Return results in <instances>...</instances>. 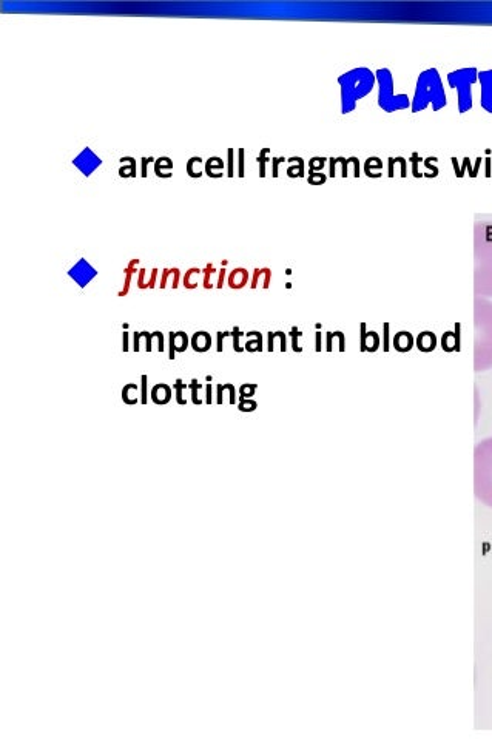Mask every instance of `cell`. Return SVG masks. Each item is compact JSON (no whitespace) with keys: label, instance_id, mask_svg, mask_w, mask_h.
Masks as SVG:
<instances>
[{"label":"cell","instance_id":"12","mask_svg":"<svg viewBox=\"0 0 492 739\" xmlns=\"http://www.w3.org/2000/svg\"><path fill=\"white\" fill-rule=\"evenodd\" d=\"M210 345H212V340H210V335L206 334V332H198V334L193 335L192 348L196 352L209 351Z\"/></svg>","mask_w":492,"mask_h":739},{"label":"cell","instance_id":"5","mask_svg":"<svg viewBox=\"0 0 492 739\" xmlns=\"http://www.w3.org/2000/svg\"><path fill=\"white\" fill-rule=\"evenodd\" d=\"M477 294H492V226L477 232Z\"/></svg>","mask_w":492,"mask_h":739},{"label":"cell","instance_id":"19","mask_svg":"<svg viewBox=\"0 0 492 739\" xmlns=\"http://www.w3.org/2000/svg\"><path fill=\"white\" fill-rule=\"evenodd\" d=\"M383 169V162H381L380 158H369L368 161H366V166H364V170H366V175L372 176L374 178L375 176V170Z\"/></svg>","mask_w":492,"mask_h":739},{"label":"cell","instance_id":"11","mask_svg":"<svg viewBox=\"0 0 492 739\" xmlns=\"http://www.w3.org/2000/svg\"><path fill=\"white\" fill-rule=\"evenodd\" d=\"M189 346V338L184 332H176L170 335V358L175 357L176 352H184Z\"/></svg>","mask_w":492,"mask_h":739},{"label":"cell","instance_id":"2","mask_svg":"<svg viewBox=\"0 0 492 739\" xmlns=\"http://www.w3.org/2000/svg\"><path fill=\"white\" fill-rule=\"evenodd\" d=\"M476 369L492 368V303L476 301Z\"/></svg>","mask_w":492,"mask_h":739},{"label":"cell","instance_id":"25","mask_svg":"<svg viewBox=\"0 0 492 739\" xmlns=\"http://www.w3.org/2000/svg\"><path fill=\"white\" fill-rule=\"evenodd\" d=\"M244 150H240V176H244Z\"/></svg>","mask_w":492,"mask_h":739},{"label":"cell","instance_id":"20","mask_svg":"<svg viewBox=\"0 0 492 739\" xmlns=\"http://www.w3.org/2000/svg\"><path fill=\"white\" fill-rule=\"evenodd\" d=\"M324 164H326V159L324 158L311 159V172L309 173H315V170L323 169Z\"/></svg>","mask_w":492,"mask_h":739},{"label":"cell","instance_id":"26","mask_svg":"<svg viewBox=\"0 0 492 739\" xmlns=\"http://www.w3.org/2000/svg\"><path fill=\"white\" fill-rule=\"evenodd\" d=\"M229 158H230L229 176H233V150H229Z\"/></svg>","mask_w":492,"mask_h":739},{"label":"cell","instance_id":"4","mask_svg":"<svg viewBox=\"0 0 492 739\" xmlns=\"http://www.w3.org/2000/svg\"><path fill=\"white\" fill-rule=\"evenodd\" d=\"M474 490L477 499L492 508V437L480 442L474 453Z\"/></svg>","mask_w":492,"mask_h":739},{"label":"cell","instance_id":"14","mask_svg":"<svg viewBox=\"0 0 492 739\" xmlns=\"http://www.w3.org/2000/svg\"><path fill=\"white\" fill-rule=\"evenodd\" d=\"M172 169L173 164L169 158H161L156 161V175L161 176V178H170L172 176V173H170Z\"/></svg>","mask_w":492,"mask_h":739},{"label":"cell","instance_id":"8","mask_svg":"<svg viewBox=\"0 0 492 739\" xmlns=\"http://www.w3.org/2000/svg\"><path fill=\"white\" fill-rule=\"evenodd\" d=\"M70 277L76 281L81 287L87 286L93 278L96 277V270L90 266L85 260L79 261L73 269L70 270Z\"/></svg>","mask_w":492,"mask_h":739},{"label":"cell","instance_id":"10","mask_svg":"<svg viewBox=\"0 0 492 739\" xmlns=\"http://www.w3.org/2000/svg\"><path fill=\"white\" fill-rule=\"evenodd\" d=\"M75 164L82 170V172H84V175L88 176L91 175V172H93L96 167L101 166V159H99L98 156L93 155L91 150L87 149L75 159Z\"/></svg>","mask_w":492,"mask_h":739},{"label":"cell","instance_id":"23","mask_svg":"<svg viewBox=\"0 0 492 739\" xmlns=\"http://www.w3.org/2000/svg\"><path fill=\"white\" fill-rule=\"evenodd\" d=\"M267 152H269V150H267V149L266 150H263V152H261L260 158H258V161H260V164H261V169H260V172H261L260 175L261 176L266 175V169H264V164H266L267 159H264V156L267 155Z\"/></svg>","mask_w":492,"mask_h":739},{"label":"cell","instance_id":"3","mask_svg":"<svg viewBox=\"0 0 492 739\" xmlns=\"http://www.w3.org/2000/svg\"><path fill=\"white\" fill-rule=\"evenodd\" d=\"M375 81H377V78L368 68H355V70L348 71L346 75L341 76L338 82L341 85L343 113L352 112L357 102L372 92Z\"/></svg>","mask_w":492,"mask_h":739},{"label":"cell","instance_id":"17","mask_svg":"<svg viewBox=\"0 0 492 739\" xmlns=\"http://www.w3.org/2000/svg\"><path fill=\"white\" fill-rule=\"evenodd\" d=\"M152 395L156 403H167L170 399V389L166 385L155 386Z\"/></svg>","mask_w":492,"mask_h":739},{"label":"cell","instance_id":"24","mask_svg":"<svg viewBox=\"0 0 492 739\" xmlns=\"http://www.w3.org/2000/svg\"><path fill=\"white\" fill-rule=\"evenodd\" d=\"M275 161V164H273V176H278V164H280L281 161H284L283 158L280 159H273Z\"/></svg>","mask_w":492,"mask_h":739},{"label":"cell","instance_id":"18","mask_svg":"<svg viewBox=\"0 0 492 739\" xmlns=\"http://www.w3.org/2000/svg\"><path fill=\"white\" fill-rule=\"evenodd\" d=\"M201 164H203L201 158L190 159L189 164H187V172H189V175L192 176V178H199V176L203 175V167H201Z\"/></svg>","mask_w":492,"mask_h":739},{"label":"cell","instance_id":"9","mask_svg":"<svg viewBox=\"0 0 492 739\" xmlns=\"http://www.w3.org/2000/svg\"><path fill=\"white\" fill-rule=\"evenodd\" d=\"M480 85H482V107L492 113V70L480 71Z\"/></svg>","mask_w":492,"mask_h":739},{"label":"cell","instance_id":"16","mask_svg":"<svg viewBox=\"0 0 492 739\" xmlns=\"http://www.w3.org/2000/svg\"><path fill=\"white\" fill-rule=\"evenodd\" d=\"M246 281L247 272L244 269H236L229 278L230 287H233V289H240V287H243L244 284H246Z\"/></svg>","mask_w":492,"mask_h":739},{"label":"cell","instance_id":"15","mask_svg":"<svg viewBox=\"0 0 492 739\" xmlns=\"http://www.w3.org/2000/svg\"><path fill=\"white\" fill-rule=\"evenodd\" d=\"M290 167L289 170H287V175L290 176V178H300V176L304 175V162L301 158H290Z\"/></svg>","mask_w":492,"mask_h":739},{"label":"cell","instance_id":"6","mask_svg":"<svg viewBox=\"0 0 492 739\" xmlns=\"http://www.w3.org/2000/svg\"><path fill=\"white\" fill-rule=\"evenodd\" d=\"M378 82V105L385 112L394 113L398 110H406L411 105L408 95H395L394 79L389 68H381L375 73Z\"/></svg>","mask_w":492,"mask_h":739},{"label":"cell","instance_id":"22","mask_svg":"<svg viewBox=\"0 0 492 739\" xmlns=\"http://www.w3.org/2000/svg\"><path fill=\"white\" fill-rule=\"evenodd\" d=\"M119 173H121V176H124V178H127V176H135V173H136L135 161L132 162V166L130 167H122V169L119 170Z\"/></svg>","mask_w":492,"mask_h":739},{"label":"cell","instance_id":"7","mask_svg":"<svg viewBox=\"0 0 492 739\" xmlns=\"http://www.w3.org/2000/svg\"><path fill=\"white\" fill-rule=\"evenodd\" d=\"M479 79V71L476 68H462L452 71L448 75V82L452 88L457 90L459 96V112L466 113L472 108V85Z\"/></svg>","mask_w":492,"mask_h":739},{"label":"cell","instance_id":"21","mask_svg":"<svg viewBox=\"0 0 492 739\" xmlns=\"http://www.w3.org/2000/svg\"><path fill=\"white\" fill-rule=\"evenodd\" d=\"M326 181V176L323 173H311L309 176V183L311 184H323Z\"/></svg>","mask_w":492,"mask_h":739},{"label":"cell","instance_id":"1","mask_svg":"<svg viewBox=\"0 0 492 739\" xmlns=\"http://www.w3.org/2000/svg\"><path fill=\"white\" fill-rule=\"evenodd\" d=\"M428 107H432L434 112H439L443 107H446L445 87H443L439 71L435 68L423 71L420 78H418L414 102H412V112H423Z\"/></svg>","mask_w":492,"mask_h":739},{"label":"cell","instance_id":"13","mask_svg":"<svg viewBox=\"0 0 492 739\" xmlns=\"http://www.w3.org/2000/svg\"><path fill=\"white\" fill-rule=\"evenodd\" d=\"M207 175L212 176V178H220V176H223V169H224V162L221 158H210L209 162H207Z\"/></svg>","mask_w":492,"mask_h":739}]
</instances>
